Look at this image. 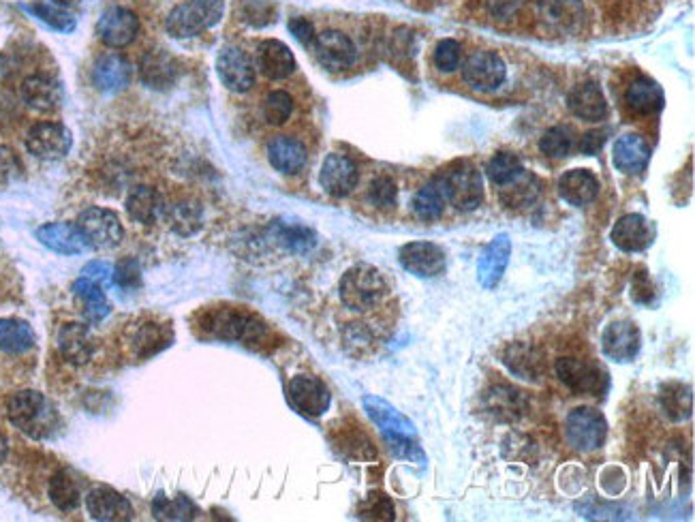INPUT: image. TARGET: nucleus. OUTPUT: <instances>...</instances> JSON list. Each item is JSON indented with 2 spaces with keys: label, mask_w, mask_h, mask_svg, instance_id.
I'll list each match as a JSON object with an SVG mask.
<instances>
[{
  "label": "nucleus",
  "mask_w": 695,
  "mask_h": 522,
  "mask_svg": "<svg viewBox=\"0 0 695 522\" xmlns=\"http://www.w3.org/2000/svg\"><path fill=\"white\" fill-rule=\"evenodd\" d=\"M338 294L349 311L358 315H375L388 302L390 285L377 268L360 264L343 274Z\"/></svg>",
  "instance_id": "f257e3e1"
},
{
  "label": "nucleus",
  "mask_w": 695,
  "mask_h": 522,
  "mask_svg": "<svg viewBox=\"0 0 695 522\" xmlns=\"http://www.w3.org/2000/svg\"><path fill=\"white\" fill-rule=\"evenodd\" d=\"M659 403L666 416L674 422H683L691 416L693 409V396L691 390L683 383H668V386L661 388Z\"/></svg>",
  "instance_id": "c03bdc74"
},
{
  "label": "nucleus",
  "mask_w": 695,
  "mask_h": 522,
  "mask_svg": "<svg viewBox=\"0 0 695 522\" xmlns=\"http://www.w3.org/2000/svg\"><path fill=\"white\" fill-rule=\"evenodd\" d=\"M360 518L366 520H394V505L381 493H370L360 505Z\"/></svg>",
  "instance_id": "5fc2aeb1"
},
{
  "label": "nucleus",
  "mask_w": 695,
  "mask_h": 522,
  "mask_svg": "<svg viewBox=\"0 0 695 522\" xmlns=\"http://www.w3.org/2000/svg\"><path fill=\"white\" fill-rule=\"evenodd\" d=\"M381 341V326L375 319L349 321L343 330V345L353 356H366Z\"/></svg>",
  "instance_id": "e433bc0d"
},
{
  "label": "nucleus",
  "mask_w": 695,
  "mask_h": 522,
  "mask_svg": "<svg viewBox=\"0 0 695 522\" xmlns=\"http://www.w3.org/2000/svg\"><path fill=\"white\" fill-rule=\"evenodd\" d=\"M565 433L571 448L578 452H593L604 445L608 435V424L597 409L578 407L567 416Z\"/></svg>",
  "instance_id": "39448f33"
},
{
  "label": "nucleus",
  "mask_w": 695,
  "mask_h": 522,
  "mask_svg": "<svg viewBox=\"0 0 695 522\" xmlns=\"http://www.w3.org/2000/svg\"><path fill=\"white\" fill-rule=\"evenodd\" d=\"M22 99L37 112H54L63 103V86L50 75H30L22 84Z\"/></svg>",
  "instance_id": "c85d7f7f"
},
{
  "label": "nucleus",
  "mask_w": 695,
  "mask_h": 522,
  "mask_svg": "<svg viewBox=\"0 0 695 522\" xmlns=\"http://www.w3.org/2000/svg\"><path fill=\"white\" fill-rule=\"evenodd\" d=\"M71 146V131L60 122H39L28 131L26 137V148L30 150V155L43 161H58L67 157Z\"/></svg>",
  "instance_id": "6e6552de"
},
{
  "label": "nucleus",
  "mask_w": 695,
  "mask_h": 522,
  "mask_svg": "<svg viewBox=\"0 0 695 522\" xmlns=\"http://www.w3.org/2000/svg\"><path fill=\"white\" fill-rule=\"evenodd\" d=\"M257 67L268 80H287L296 71V56L283 41L266 39L257 48Z\"/></svg>",
  "instance_id": "a878e982"
},
{
  "label": "nucleus",
  "mask_w": 695,
  "mask_h": 522,
  "mask_svg": "<svg viewBox=\"0 0 695 522\" xmlns=\"http://www.w3.org/2000/svg\"><path fill=\"white\" fill-rule=\"evenodd\" d=\"M445 197L443 191L439 189V184L432 180L428 182L426 187H422L420 191L415 193L413 197V212L420 217L422 221H437L443 210H445Z\"/></svg>",
  "instance_id": "09e8293b"
},
{
  "label": "nucleus",
  "mask_w": 695,
  "mask_h": 522,
  "mask_svg": "<svg viewBox=\"0 0 695 522\" xmlns=\"http://www.w3.org/2000/svg\"><path fill=\"white\" fill-rule=\"evenodd\" d=\"M447 204H452L456 210L471 212L482 204L484 199V182L477 167L469 161H456L447 165L443 172L435 178Z\"/></svg>",
  "instance_id": "7ed1b4c3"
},
{
  "label": "nucleus",
  "mask_w": 695,
  "mask_h": 522,
  "mask_svg": "<svg viewBox=\"0 0 695 522\" xmlns=\"http://www.w3.org/2000/svg\"><path fill=\"white\" fill-rule=\"evenodd\" d=\"M524 407H527V403H524L522 392L509 386H494L486 392V409L497 420L512 422L522 416Z\"/></svg>",
  "instance_id": "ea45409f"
},
{
  "label": "nucleus",
  "mask_w": 695,
  "mask_h": 522,
  "mask_svg": "<svg viewBox=\"0 0 695 522\" xmlns=\"http://www.w3.org/2000/svg\"><path fill=\"white\" fill-rule=\"evenodd\" d=\"M48 493H50L52 503L60 512H73V510L80 508L82 486L67 471H60L54 475Z\"/></svg>",
  "instance_id": "37998d69"
},
{
  "label": "nucleus",
  "mask_w": 695,
  "mask_h": 522,
  "mask_svg": "<svg viewBox=\"0 0 695 522\" xmlns=\"http://www.w3.org/2000/svg\"><path fill=\"white\" fill-rule=\"evenodd\" d=\"M272 234L278 240V244H283L287 251H293V253L311 251L317 242L315 234L304 225H291V223L278 221L272 227Z\"/></svg>",
  "instance_id": "a18cd8bd"
},
{
  "label": "nucleus",
  "mask_w": 695,
  "mask_h": 522,
  "mask_svg": "<svg viewBox=\"0 0 695 522\" xmlns=\"http://www.w3.org/2000/svg\"><path fill=\"white\" fill-rule=\"evenodd\" d=\"M522 172H524V167H522L520 159L516 155H509V152H499V155H494L486 165L488 178L494 184H499V187L516 180Z\"/></svg>",
  "instance_id": "3c124183"
},
{
  "label": "nucleus",
  "mask_w": 695,
  "mask_h": 522,
  "mask_svg": "<svg viewBox=\"0 0 695 522\" xmlns=\"http://www.w3.org/2000/svg\"><path fill=\"white\" fill-rule=\"evenodd\" d=\"M22 170L18 157L9 148H0V178H11L13 174H18Z\"/></svg>",
  "instance_id": "680f3d73"
},
{
  "label": "nucleus",
  "mask_w": 695,
  "mask_h": 522,
  "mask_svg": "<svg viewBox=\"0 0 695 522\" xmlns=\"http://www.w3.org/2000/svg\"><path fill=\"white\" fill-rule=\"evenodd\" d=\"M509 253H512V242H509L505 234L494 238L484 249L480 264H477V276H480V283L486 289L497 287L503 279L505 268L509 264Z\"/></svg>",
  "instance_id": "c756f323"
},
{
  "label": "nucleus",
  "mask_w": 695,
  "mask_h": 522,
  "mask_svg": "<svg viewBox=\"0 0 695 522\" xmlns=\"http://www.w3.org/2000/svg\"><path fill=\"white\" fill-rule=\"evenodd\" d=\"M163 212H165L163 197L159 195L157 189L146 187V184L135 187L131 195L127 197V214L139 225L157 223L159 219H163Z\"/></svg>",
  "instance_id": "f704fd0d"
},
{
  "label": "nucleus",
  "mask_w": 695,
  "mask_h": 522,
  "mask_svg": "<svg viewBox=\"0 0 695 522\" xmlns=\"http://www.w3.org/2000/svg\"><path fill=\"white\" fill-rule=\"evenodd\" d=\"M606 144V131H589L580 142V150L584 155H597Z\"/></svg>",
  "instance_id": "e2e57ef3"
},
{
  "label": "nucleus",
  "mask_w": 695,
  "mask_h": 522,
  "mask_svg": "<svg viewBox=\"0 0 695 522\" xmlns=\"http://www.w3.org/2000/svg\"><path fill=\"white\" fill-rule=\"evenodd\" d=\"M223 0H187L169 11L165 28L174 39H191L221 22Z\"/></svg>",
  "instance_id": "20e7f679"
},
{
  "label": "nucleus",
  "mask_w": 695,
  "mask_h": 522,
  "mask_svg": "<svg viewBox=\"0 0 695 522\" xmlns=\"http://www.w3.org/2000/svg\"><path fill=\"white\" fill-rule=\"evenodd\" d=\"M462 50L460 43L454 39H443L435 48V67L443 73H454L460 67Z\"/></svg>",
  "instance_id": "4d7b16f0"
},
{
  "label": "nucleus",
  "mask_w": 695,
  "mask_h": 522,
  "mask_svg": "<svg viewBox=\"0 0 695 522\" xmlns=\"http://www.w3.org/2000/svg\"><path fill=\"white\" fill-rule=\"evenodd\" d=\"M133 80V69L129 60L118 52H107L97 58L92 67V82L101 92H120Z\"/></svg>",
  "instance_id": "6ab92c4d"
},
{
  "label": "nucleus",
  "mask_w": 695,
  "mask_h": 522,
  "mask_svg": "<svg viewBox=\"0 0 695 522\" xmlns=\"http://www.w3.org/2000/svg\"><path fill=\"white\" fill-rule=\"evenodd\" d=\"M152 514L157 520H195L199 516L197 505L184 495L165 497L159 495L152 501Z\"/></svg>",
  "instance_id": "49530a36"
},
{
  "label": "nucleus",
  "mask_w": 695,
  "mask_h": 522,
  "mask_svg": "<svg viewBox=\"0 0 695 522\" xmlns=\"http://www.w3.org/2000/svg\"><path fill=\"white\" fill-rule=\"evenodd\" d=\"M571 148H574V131H571L569 127H563V125L548 129L542 135V140H539V150H542L544 155L550 159L567 157Z\"/></svg>",
  "instance_id": "8fccbe9b"
},
{
  "label": "nucleus",
  "mask_w": 695,
  "mask_h": 522,
  "mask_svg": "<svg viewBox=\"0 0 695 522\" xmlns=\"http://www.w3.org/2000/svg\"><path fill=\"white\" fill-rule=\"evenodd\" d=\"M163 219L174 234L187 238V236H193L199 232V227H202V221H204V212H202V206H199L197 202H191V199H182V202L165 206Z\"/></svg>",
  "instance_id": "4c0bfd02"
},
{
  "label": "nucleus",
  "mask_w": 695,
  "mask_h": 522,
  "mask_svg": "<svg viewBox=\"0 0 695 522\" xmlns=\"http://www.w3.org/2000/svg\"><path fill=\"white\" fill-rule=\"evenodd\" d=\"M261 112H264V118H266L268 125L281 127L293 114V99L285 90H274L266 97Z\"/></svg>",
  "instance_id": "603ef678"
},
{
  "label": "nucleus",
  "mask_w": 695,
  "mask_h": 522,
  "mask_svg": "<svg viewBox=\"0 0 695 522\" xmlns=\"http://www.w3.org/2000/svg\"><path fill=\"white\" fill-rule=\"evenodd\" d=\"M396 199H398V189H396V182L390 176H377L373 182H370L368 202L375 208H381V210L394 208Z\"/></svg>",
  "instance_id": "864d4df0"
},
{
  "label": "nucleus",
  "mask_w": 695,
  "mask_h": 522,
  "mask_svg": "<svg viewBox=\"0 0 695 522\" xmlns=\"http://www.w3.org/2000/svg\"><path fill=\"white\" fill-rule=\"evenodd\" d=\"M86 508L92 520L101 522H127L135 518L131 501L110 486L92 488L86 495Z\"/></svg>",
  "instance_id": "f3484780"
},
{
  "label": "nucleus",
  "mask_w": 695,
  "mask_h": 522,
  "mask_svg": "<svg viewBox=\"0 0 695 522\" xmlns=\"http://www.w3.org/2000/svg\"><path fill=\"white\" fill-rule=\"evenodd\" d=\"M358 180H360L358 165H355L349 157L338 155V152L328 155L321 165L319 182L323 191L332 197H347L355 187H358Z\"/></svg>",
  "instance_id": "dca6fc26"
},
{
  "label": "nucleus",
  "mask_w": 695,
  "mask_h": 522,
  "mask_svg": "<svg viewBox=\"0 0 695 522\" xmlns=\"http://www.w3.org/2000/svg\"><path fill=\"white\" fill-rule=\"evenodd\" d=\"M364 409L379 428L385 439H398V437H409L415 439V426L411 420H407L403 413L394 409L390 403H385L383 398L377 396H366L364 398Z\"/></svg>",
  "instance_id": "aec40b11"
},
{
  "label": "nucleus",
  "mask_w": 695,
  "mask_h": 522,
  "mask_svg": "<svg viewBox=\"0 0 695 522\" xmlns=\"http://www.w3.org/2000/svg\"><path fill=\"white\" fill-rule=\"evenodd\" d=\"M142 281V270H139L135 259H122L120 264L114 266L112 272V285L120 289H133Z\"/></svg>",
  "instance_id": "13d9d810"
},
{
  "label": "nucleus",
  "mask_w": 695,
  "mask_h": 522,
  "mask_svg": "<svg viewBox=\"0 0 695 522\" xmlns=\"http://www.w3.org/2000/svg\"><path fill=\"white\" fill-rule=\"evenodd\" d=\"M400 264L420 279H435L445 270V253L432 242H411L400 249Z\"/></svg>",
  "instance_id": "a211bd4d"
},
{
  "label": "nucleus",
  "mask_w": 695,
  "mask_h": 522,
  "mask_svg": "<svg viewBox=\"0 0 695 522\" xmlns=\"http://www.w3.org/2000/svg\"><path fill=\"white\" fill-rule=\"evenodd\" d=\"M37 238L43 247L60 255H80L90 249L77 223H48L37 229Z\"/></svg>",
  "instance_id": "412c9836"
},
{
  "label": "nucleus",
  "mask_w": 695,
  "mask_h": 522,
  "mask_svg": "<svg viewBox=\"0 0 695 522\" xmlns=\"http://www.w3.org/2000/svg\"><path fill=\"white\" fill-rule=\"evenodd\" d=\"M139 33L137 15L127 7H110L105 9L97 24L99 39L112 50L127 48L135 41Z\"/></svg>",
  "instance_id": "9b49d317"
},
{
  "label": "nucleus",
  "mask_w": 695,
  "mask_h": 522,
  "mask_svg": "<svg viewBox=\"0 0 695 522\" xmlns=\"http://www.w3.org/2000/svg\"><path fill=\"white\" fill-rule=\"evenodd\" d=\"M206 328L219 336V339H227V341H257L261 336L266 334V328L261 321L249 313L242 311H231V309H223L216 311L208 317Z\"/></svg>",
  "instance_id": "1a4fd4ad"
},
{
  "label": "nucleus",
  "mask_w": 695,
  "mask_h": 522,
  "mask_svg": "<svg viewBox=\"0 0 695 522\" xmlns=\"http://www.w3.org/2000/svg\"><path fill=\"white\" fill-rule=\"evenodd\" d=\"M7 452H9V445H7V439L0 435V463H5V458H7Z\"/></svg>",
  "instance_id": "0e129e2a"
},
{
  "label": "nucleus",
  "mask_w": 695,
  "mask_h": 522,
  "mask_svg": "<svg viewBox=\"0 0 695 522\" xmlns=\"http://www.w3.org/2000/svg\"><path fill=\"white\" fill-rule=\"evenodd\" d=\"M11 424L33 439H50L60 426L56 407L37 390H22L9 398Z\"/></svg>",
  "instance_id": "f03ea898"
},
{
  "label": "nucleus",
  "mask_w": 695,
  "mask_h": 522,
  "mask_svg": "<svg viewBox=\"0 0 695 522\" xmlns=\"http://www.w3.org/2000/svg\"><path fill=\"white\" fill-rule=\"evenodd\" d=\"M289 401L304 416L319 418L330 407V390L326 383L311 375H296L289 381Z\"/></svg>",
  "instance_id": "f8f14e48"
},
{
  "label": "nucleus",
  "mask_w": 695,
  "mask_h": 522,
  "mask_svg": "<svg viewBox=\"0 0 695 522\" xmlns=\"http://www.w3.org/2000/svg\"><path fill=\"white\" fill-rule=\"evenodd\" d=\"M601 347L608 358L616 362H629L640 349V330L631 321H614L601 336Z\"/></svg>",
  "instance_id": "5701e85b"
},
{
  "label": "nucleus",
  "mask_w": 695,
  "mask_h": 522,
  "mask_svg": "<svg viewBox=\"0 0 695 522\" xmlns=\"http://www.w3.org/2000/svg\"><path fill=\"white\" fill-rule=\"evenodd\" d=\"M75 300L82 304V313L88 324H101V321L110 315L112 306L105 298L103 285L86 279V276H80L71 287Z\"/></svg>",
  "instance_id": "72a5a7b5"
},
{
  "label": "nucleus",
  "mask_w": 695,
  "mask_h": 522,
  "mask_svg": "<svg viewBox=\"0 0 695 522\" xmlns=\"http://www.w3.org/2000/svg\"><path fill=\"white\" fill-rule=\"evenodd\" d=\"M24 9L33 13L35 18H39L41 22H45L54 30H58V33H73L75 30L73 13L67 11L60 3H54V0H41V3L28 5Z\"/></svg>",
  "instance_id": "de8ad7c7"
},
{
  "label": "nucleus",
  "mask_w": 695,
  "mask_h": 522,
  "mask_svg": "<svg viewBox=\"0 0 695 522\" xmlns=\"http://www.w3.org/2000/svg\"><path fill=\"white\" fill-rule=\"evenodd\" d=\"M139 78L154 90H165L178 80V63L163 50L146 52L139 60Z\"/></svg>",
  "instance_id": "cd10ccee"
},
{
  "label": "nucleus",
  "mask_w": 695,
  "mask_h": 522,
  "mask_svg": "<svg viewBox=\"0 0 695 522\" xmlns=\"http://www.w3.org/2000/svg\"><path fill=\"white\" fill-rule=\"evenodd\" d=\"M625 105L629 107L631 114L653 116L661 112L663 107V90L651 78L638 75V78L631 80L625 88Z\"/></svg>",
  "instance_id": "2f4dec72"
},
{
  "label": "nucleus",
  "mask_w": 695,
  "mask_h": 522,
  "mask_svg": "<svg viewBox=\"0 0 695 522\" xmlns=\"http://www.w3.org/2000/svg\"><path fill=\"white\" fill-rule=\"evenodd\" d=\"M77 227L82 229L90 249H114L125 236L118 214L99 206L84 210L77 219Z\"/></svg>",
  "instance_id": "423d86ee"
},
{
  "label": "nucleus",
  "mask_w": 695,
  "mask_h": 522,
  "mask_svg": "<svg viewBox=\"0 0 695 522\" xmlns=\"http://www.w3.org/2000/svg\"><path fill=\"white\" fill-rule=\"evenodd\" d=\"M35 343L37 336L28 321L13 317L0 319V351L9 353V356H22V353L33 349Z\"/></svg>",
  "instance_id": "58836bf2"
},
{
  "label": "nucleus",
  "mask_w": 695,
  "mask_h": 522,
  "mask_svg": "<svg viewBox=\"0 0 695 522\" xmlns=\"http://www.w3.org/2000/svg\"><path fill=\"white\" fill-rule=\"evenodd\" d=\"M315 54L319 63L330 71H345L353 67L358 50L355 43L341 30H323L315 37Z\"/></svg>",
  "instance_id": "2eb2a0df"
},
{
  "label": "nucleus",
  "mask_w": 695,
  "mask_h": 522,
  "mask_svg": "<svg viewBox=\"0 0 695 522\" xmlns=\"http://www.w3.org/2000/svg\"><path fill=\"white\" fill-rule=\"evenodd\" d=\"M95 339L86 324H65L58 332V351L73 366H84L95 356Z\"/></svg>",
  "instance_id": "4be33fe9"
},
{
  "label": "nucleus",
  "mask_w": 695,
  "mask_h": 522,
  "mask_svg": "<svg viewBox=\"0 0 695 522\" xmlns=\"http://www.w3.org/2000/svg\"><path fill=\"white\" fill-rule=\"evenodd\" d=\"M539 189H542V187H539V180L533 174L522 172L516 180L503 184L501 202L507 208H516V210L529 208V206H533L537 202Z\"/></svg>",
  "instance_id": "a19ab883"
},
{
  "label": "nucleus",
  "mask_w": 695,
  "mask_h": 522,
  "mask_svg": "<svg viewBox=\"0 0 695 522\" xmlns=\"http://www.w3.org/2000/svg\"><path fill=\"white\" fill-rule=\"evenodd\" d=\"M172 341V332L163 324H142L133 336H131V347L137 358H150L154 353H159L165 349Z\"/></svg>",
  "instance_id": "79ce46f5"
},
{
  "label": "nucleus",
  "mask_w": 695,
  "mask_h": 522,
  "mask_svg": "<svg viewBox=\"0 0 695 522\" xmlns=\"http://www.w3.org/2000/svg\"><path fill=\"white\" fill-rule=\"evenodd\" d=\"M648 159H651V148H648V144L640 135H633V133L623 135L614 146L612 161L616 165V170L627 176H636L644 172Z\"/></svg>",
  "instance_id": "473e14b6"
},
{
  "label": "nucleus",
  "mask_w": 695,
  "mask_h": 522,
  "mask_svg": "<svg viewBox=\"0 0 695 522\" xmlns=\"http://www.w3.org/2000/svg\"><path fill=\"white\" fill-rule=\"evenodd\" d=\"M537 13L544 26L559 35H574L584 26L582 0H539Z\"/></svg>",
  "instance_id": "ddd939ff"
},
{
  "label": "nucleus",
  "mask_w": 695,
  "mask_h": 522,
  "mask_svg": "<svg viewBox=\"0 0 695 522\" xmlns=\"http://www.w3.org/2000/svg\"><path fill=\"white\" fill-rule=\"evenodd\" d=\"M216 73L231 92H249L255 86V65L244 50L223 48L216 58Z\"/></svg>",
  "instance_id": "4468645a"
},
{
  "label": "nucleus",
  "mask_w": 695,
  "mask_h": 522,
  "mask_svg": "<svg viewBox=\"0 0 695 522\" xmlns=\"http://www.w3.org/2000/svg\"><path fill=\"white\" fill-rule=\"evenodd\" d=\"M559 193L571 206H586L599 195V182L589 170H571L559 180Z\"/></svg>",
  "instance_id": "c9c22d12"
},
{
  "label": "nucleus",
  "mask_w": 695,
  "mask_h": 522,
  "mask_svg": "<svg viewBox=\"0 0 695 522\" xmlns=\"http://www.w3.org/2000/svg\"><path fill=\"white\" fill-rule=\"evenodd\" d=\"M112 272H114V268L103 264V261H90V264L84 268L82 276H86V279L105 287V285H112Z\"/></svg>",
  "instance_id": "052dcab7"
},
{
  "label": "nucleus",
  "mask_w": 695,
  "mask_h": 522,
  "mask_svg": "<svg viewBox=\"0 0 695 522\" xmlns=\"http://www.w3.org/2000/svg\"><path fill=\"white\" fill-rule=\"evenodd\" d=\"M306 148L300 140L291 135H276L268 142V161L276 172L293 176L304 170L306 165Z\"/></svg>",
  "instance_id": "393cba45"
},
{
  "label": "nucleus",
  "mask_w": 695,
  "mask_h": 522,
  "mask_svg": "<svg viewBox=\"0 0 695 522\" xmlns=\"http://www.w3.org/2000/svg\"><path fill=\"white\" fill-rule=\"evenodd\" d=\"M289 33L296 37L302 45H313L315 37H317L313 22H308L306 18H293L289 22Z\"/></svg>",
  "instance_id": "bf43d9fd"
},
{
  "label": "nucleus",
  "mask_w": 695,
  "mask_h": 522,
  "mask_svg": "<svg viewBox=\"0 0 695 522\" xmlns=\"http://www.w3.org/2000/svg\"><path fill=\"white\" fill-rule=\"evenodd\" d=\"M569 112L586 122H599L608 114V103L604 92L595 82H580L567 95Z\"/></svg>",
  "instance_id": "b1692460"
},
{
  "label": "nucleus",
  "mask_w": 695,
  "mask_h": 522,
  "mask_svg": "<svg viewBox=\"0 0 695 522\" xmlns=\"http://www.w3.org/2000/svg\"><path fill=\"white\" fill-rule=\"evenodd\" d=\"M524 3L527 0H482V7L492 20L505 24L518 18L524 9Z\"/></svg>",
  "instance_id": "6e6d98bb"
},
{
  "label": "nucleus",
  "mask_w": 695,
  "mask_h": 522,
  "mask_svg": "<svg viewBox=\"0 0 695 522\" xmlns=\"http://www.w3.org/2000/svg\"><path fill=\"white\" fill-rule=\"evenodd\" d=\"M651 225L642 214H625L612 229V242L625 253H638L651 244Z\"/></svg>",
  "instance_id": "7c9ffc66"
},
{
  "label": "nucleus",
  "mask_w": 695,
  "mask_h": 522,
  "mask_svg": "<svg viewBox=\"0 0 695 522\" xmlns=\"http://www.w3.org/2000/svg\"><path fill=\"white\" fill-rule=\"evenodd\" d=\"M556 375L561 377L569 390L578 394L599 396L608 386V377L597 364L571 356L556 360Z\"/></svg>",
  "instance_id": "9d476101"
},
{
  "label": "nucleus",
  "mask_w": 695,
  "mask_h": 522,
  "mask_svg": "<svg viewBox=\"0 0 695 522\" xmlns=\"http://www.w3.org/2000/svg\"><path fill=\"white\" fill-rule=\"evenodd\" d=\"M507 78V67L497 52L477 50L473 52L465 65H462V80L473 90L492 92L499 90Z\"/></svg>",
  "instance_id": "0eeeda50"
},
{
  "label": "nucleus",
  "mask_w": 695,
  "mask_h": 522,
  "mask_svg": "<svg viewBox=\"0 0 695 522\" xmlns=\"http://www.w3.org/2000/svg\"><path fill=\"white\" fill-rule=\"evenodd\" d=\"M503 362L509 368V373L524 381H539L546 371L544 353L529 343L509 345L503 353Z\"/></svg>",
  "instance_id": "bb28decb"
}]
</instances>
